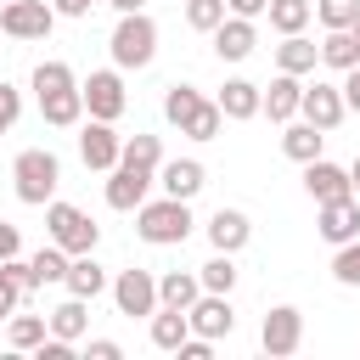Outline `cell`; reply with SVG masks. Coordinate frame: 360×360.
Returning a JSON list of instances; mask_svg holds the SVG:
<instances>
[{"label":"cell","mask_w":360,"mask_h":360,"mask_svg":"<svg viewBox=\"0 0 360 360\" xmlns=\"http://www.w3.org/2000/svg\"><path fill=\"white\" fill-rule=\"evenodd\" d=\"M135 231H141V242H152V248L186 242V236H191V208H186V197H169V191H163V202H141V208H135Z\"/></svg>","instance_id":"1"},{"label":"cell","mask_w":360,"mask_h":360,"mask_svg":"<svg viewBox=\"0 0 360 360\" xmlns=\"http://www.w3.org/2000/svg\"><path fill=\"white\" fill-rule=\"evenodd\" d=\"M11 180H17V197H22V202L45 208V202H51V191H56V180H62V163H56V152L28 146V152H17Z\"/></svg>","instance_id":"2"},{"label":"cell","mask_w":360,"mask_h":360,"mask_svg":"<svg viewBox=\"0 0 360 360\" xmlns=\"http://www.w3.org/2000/svg\"><path fill=\"white\" fill-rule=\"evenodd\" d=\"M158 56V22L146 11H124L112 28V62L118 68H146Z\"/></svg>","instance_id":"3"},{"label":"cell","mask_w":360,"mask_h":360,"mask_svg":"<svg viewBox=\"0 0 360 360\" xmlns=\"http://www.w3.org/2000/svg\"><path fill=\"white\" fill-rule=\"evenodd\" d=\"M45 225H51V242L68 248V253H96V219L73 202H45Z\"/></svg>","instance_id":"4"},{"label":"cell","mask_w":360,"mask_h":360,"mask_svg":"<svg viewBox=\"0 0 360 360\" xmlns=\"http://www.w3.org/2000/svg\"><path fill=\"white\" fill-rule=\"evenodd\" d=\"M51 22H56V6H45V0H6L0 6V34H11V39H45Z\"/></svg>","instance_id":"5"},{"label":"cell","mask_w":360,"mask_h":360,"mask_svg":"<svg viewBox=\"0 0 360 360\" xmlns=\"http://www.w3.org/2000/svg\"><path fill=\"white\" fill-rule=\"evenodd\" d=\"M112 304H118V315H152L158 309V276L152 270H118Z\"/></svg>","instance_id":"6"},{"label":"cell","mask_w":360,"mask_h":360,"mask_svg":"<svg viewBox=\"0 0 360 360\" xmlns=\"http://www.w3.org/2000/svg\"><path fill=\"white\" fill-rule=\"evenodd\" d=\"M152 180H158V169H141V163H118V169H112V180H107V208H118V214L141 208Z\"/></svg>","instance_id":"7"},{"label":"cell","mask_w":360,"mask_h":360,"mask_svg":"<svg viewBox=\"0 0 360 360\" xmlns=\"http://www.w3.org/2000/svg\"><path fill=\"white\" fill-rule=\"evenodd\" d=\"M259 343H264V354H292L304 343V315L292 304H276L264 315V326H259Z\"/></svg>","instance_id":"8"},{"label":"cell","mask_w":360,"mask_h":360,"mask_svg":"<svg viewBox=\"0 0 360 360\" xmlns=\"http://www.w3.org/2000/svg\"><path fill=\"white\" fill-rule=\"evenodd\" d=\"M79 90H84V107H90V118H107V124H112V118L124 112V101H129V96H124V79H118L112 68L90 73Z\"/></svg>","instance_id":"9"},{"label":"cell","mask_w":360,"mask_h":360,"mask_svg":"<svg viewBox=\"0 0 360 360\" xmlns=\"http://www.w3.org/2000/svg\"><path fill=\"white\" fill-rule=\"evenodd\" d=\"M298 112L315 124V129H338L343 124V112H349V101H343V84H309L304 90V101H298Z\"/></svg>","instance_id":"10"},{"label":"cell","mask_w":360,"mask_h":360,"mask_svg":"<svg viewBox=\"0 0 360 360\" xmlns=\"http://www.w3.org/2000/svg\"><path fill=\"white\" fill-rule=\"evenodd\" d=\"M118 152H124V141L112 135V124H107V118H90L84 135H79V158H84V169H118Z\"/></svg>","instance_id":"11"},{"label":"cell","mask_w":360,"mask_h":360,"mask_svg":"<svg viewBox=\"0 0 360 360\" xmlns=\"http://www.w3.org/2000/svg\"><path fill=\"white\" fill-rule=\"evenodd\" d=\"M186 315H191V332H197V338H231V326H236L231 292H202Z\"/></svg>","instance_id":"12"},{"label":"cell","mask_w":360,"mask_h":360,"mask_svg":"<svg viewBox=\"0 0 360 360\" xmlns=\"http://www.w3.org/2000/svg\"><path fill=\"white\" fill-rule=\"evenodd\" d=\"M315 231L332 242V248H343V242H354L360 236V202L354 197H338V202H321V219H315Z\"/></svg>","instance_id":"13"},{"label":"cell","mask_w":360,"mask_h":360,"mask_svg":"<svg viewBox=\"0 0 360 360\" xmlns=\"http://www.w3.org/2000/svg\"><path fill=\"white\" fill-rule=\"evenodd\" d=\"M304 191H309L315 202H338V197H349V191H354V180H349V169H338V163L315 158V163H304Z\"/></svg>","instance_id":"14"},{"label":"cell","mask_w":360,"mask_h":360,"mask_svg":"<svg viewBox=\"0 0 360 360\" xmlns=\"http://www.w3.org/2000/svg\"><path fill=\"white\" fill-rule=\"evenodd\" d=\"M253 45H259L253 17H225V22L214 28V56H219V62H242V56H253Z\"/></svg>","instance_id":"15"},{"label":"cell","mask_w":360,"mask_h":360,"mask_svg":"<svg viewBox=\"0 0 360 360\" xmlns=\"http://www.w3.org/2000/svg\"><path fill=\"white\" fill-rule=\"evenodd\" d=\"M158 180H163V191L169 197H197L202 186H208V174H202V163L197 158H174V163H158Z\"/></svg>","instance_id":"16"},{"label":"cell","mask_w":360,"mask_h":360,"mask_svg":"<svg viewBox=\"0 0 360 360\" xmlns=\"http://www.w3.org/2000/svg\"><path fill=\"white\" fill-rule=\"evenodd\" d=\"M248 236H253V225H248L242 208H219V214L208 219V242H214V253H236V248H248Z\"/></svg>","instance_id":"17"},{"label":"cell","mask_w":360,"mask_h":360,"mask_svg":"<svg viewBox=\"0 0 360 360\" xmlns=\"http://www.w3.org/2000/svg\"><path fill=\"white\" fill-rule=\"evenodd\" d=\"M219 112H225V118H259V112H264V90H259L253 79H225Z\"/></svg>","instance_id":"18"},{"label":"cell","mask_w":360,"mask_h":360,"mask_svg":"<svg viewBox=\"0 0 360 360\" xmlns=\"http://www.w3.org/2000/svg\"><path fill=\"white\" fill-rule=\"evenodd\" d=\"M197 298H202V276H191V270L158 276V304H163V309H191Z\"/></svg>","instance_id":"19"},{"label":"cell","mask_w":360,"mask_h":360,"mask_svg":"<svg viewBox=\"0 0 360 360\" xmlns=\"http://www.w3.org/2000/svg\"><path fill=\"white\" fill-rule=\"evenodd\" d=\"M28 287H34V264L28 259H0V321L22 304Z\"/></svg>","instance_id":"20"},{"label":"cell","mask_w":360,"mask_h":360,"mask_svg":"<svg viewBox=\"0 0 360 360\" xmlns=\"http://www.w3.org/2000/svg\"><path fill=\"white\" fill-rule=\"evenodd\" d=\"M298 101H304L298 73H276V79H270V90H264V112H270L276 124H287V118L298 112Z\"/></svg>","instance_id":"21"},{"label":"cell","mask_w":360,"mask_h":360,"mask_svg":"<svg viewBox=\"0 0 360 360\" xmlns=\"http://www.w3.org/2000/svg\"><path fill=\"white\" fill-rule=\"evenodd\" d=\"M321 62L338 68V73L360 68V34H354V28H326V39H321Z\"/></svg>","instance_id":"22"},{"label":"cell","mask_w":360,"mask_h":360,"mask_svg":"<svg viewBox=\"0 0 360 360\" xmlns=\"http://www.w3.org/2000/svg\"><path fill=\"white\" fill-rule=\"evenodd\" d=\"M39 112H45V124H56V129H73V124L84 118V90L73 84V90H56V96H39Z\"/></svg>","instance_id":"23"},{"label":"cell","mask_w":360,"mask_h":360,"mask_svg":"<svg viewBox=\"0 0 360 360\" xmlns=\"http://www.w3.org/2000/svg\"><path fill=\"white\" fill-rule=\"evenodd\" d=\"M186 338H191V315H186V309H163V304H158V309H152V343L174 354Z\"/></svg>","instance_id":"24"},{"label":"cell","mask_w":360,"mask_h":360,"mask_svg":"<svg viewBox=\"0 0 360 360\" xmlns=\"http://www.w3.org/2000/svg\"><path fill=\"white\" fill-rule=\"evenodd\" d=\"M276 62H281V73H315V62H321V45H309L304 34H281V45H276Z\"/></svg>","instance_id":"25"},{"label":"cell","mask_w":360,"mask_h":360,"mask_svg":"<svg viewBox=\"0 0 360 360\" xmlns=\"http://www.w3.org/2000/svg\"><path fill=\"white\" fill-rule=\"evenodd\" d=\"M321 141H326V129H315V124L304 118V124H287L281 152H287L292 163H315V158H321Z\"/></svg>","instance_id":"26"},{"label":"cell","mask_w":360,"mask_h":360,"mask_svg":"<svg viewBox=\"0 0 360 360\" xmlns=\"http://www.w3.org/2000/svg\"><path fill=\"white\" fill-rule=\"evenodd\" d=\"M107 287V270L90 259V253H73V264H68V292L73 298H96Z\"/></svg>","instance_id":"27"},{"label":"cell","mask_w":360,"mask_h":360,"mask_svg":"<svg viewBox=\"0 0 360 360\" xmlns=\"http://www.w3.org/2000/svg\"><path fill=\"white\" fill-rule=\"evenodd\" d=\"M84 304H90V298H73V292H68V304H56V309H51V332H56V338H68V343H73V338H84V326H90V309H84Z\"/></svg>","instance_id":"28"},{"label":"cell","mask_w":360,"mask_h":360,"mask_svg":"<svg viewBox=\"0 0 360 360\" xmlns=\"http://www.w3.org/2000/svg\"><path fill=\"white\" fill-rule=\"evenodd\" d=\"M28 264H34V287H45V281H68V264H73V259H68V248L51 242V248H39Z\"/></svg>","instance_id":"29"},{"label":"cell","mask_w":360,"mask_h":360,"mask_svg":"<svg viewBox=\"0 0 360 360\" xmlns=\"http://www.w3.org/2000/svg\"><path fill=\"white\" fill-rule=\"evenodd\" d=\"M11 349H39L51 338V315H11Z\"/></svg>","instance_id":"30"},{"label":"cell","mask_w":360,"mask_h":360,"mask_svg":"<svg viewBox=\"0 0 360 360\" xmlns=\"http://www.w3.org/2000/svg\"><path fill=\"white\" fill-rule=\"evenodd\" d=\"M309 22V0H270V28L276 34H304Z\"/></svg>","instance_id":"31"},{"label":"cell","mask_w":360,"mask_h":360,"mask_svg":"<svg viewBox=\"0 0 360 360\" xmlns=\"http://www.w3.org/2000/svg\"><path fill=\"white\" fill-rule=\"evenodd\" d=\"M197 101H202V96H197V90H191V84H169V96H163V118H169V124H180V129H186V118H191V112H197Z\"/></svg>","instance_id":"32"},{"label":"cell","mask_w":360,"mask_h":360,"mask_svg":"<svg viewBox=\"0 0 360 360\" xmlns=\"http://www.w3.org/2000/svg\"><path fill=\"white\" fill-rule=\"evenodd\" d=\"M219 124H225L219 101H197V112L186 118V135H191V141H214V135H219Z\"/></svg>","instance_id":"33"},{"label":"cell","mask_w":360,"mask_h":360,"mask_svg":"<svg viewBox=\"0 0 360 360\" xmlns=\"http://www.w3.org/2000/svg\"><path fill=\"white\" fill-rule=\"evenodd\" d=\"M118 163H141V169H158V163H163V141H158V135H135V141H124Z\"/></svg>","instance_id":"34"},{"label":"cell","mask_w":360,"mask_h":360,"mask_svg":"<svg viewBox=\"0 0 360 360\" xmlns=\"http://www.w3.org/2000/svg\"><path fill=\"white\" fill-rule=\"evenodd\" d=\"M197 276H202V292H231V287H236V264H231V253H214Z\"/></svg>","instance_id":"35"},{"label":"cell","mask_w":360,"mask_h":360,"mask_svg":"<svg viewBox=\"0 0 360 360\" xmlns=\"http://www.w3.org/2000/svg\"><path fill=\"white\" fill-rule=\"evenodd\" d=\"M34 90H39V96L73 90V68H68V62H39V68H34Z\"/></svg>","instance_id":"36"},{"label":"cell","mask_w":360,"mask_h":360,"mask_svg":"<svg viewBox=\"0 0 360 360\" xmlns=\"http://www.w3.org/2000/svg\"><path fill=\"white\" fill-rule=\"evenodd\" d=\"M186 22L202 28V34H214L225 22V0H186Z\"/></svg>","instance_id":"37"},{"label":"cell","mask_w":360,"mask_h":360,"mask_svg":"<svg viewBox=\"0 0 360 360\" xmlns=\"http://www.w3.org/2000/svg\"><path fill=\"white\" fill-rule=\"evenodd\" d=\"M332 276H338L343 287H360V236L338 248V259H332Z\"/></svg>","instance_id":"38"},{"label":"cell","mask_w":360,"mask_h":360,"mask_svg":"<svg viewBox=\"0 0 360 360\" xmlns=\"http://www.w3.org/2000/svg\"><path fill=\"white\" fill-rule=\"evenodd\" d=\"M315 11H321V22H326V28H349V22H354V11H360V0H321Z\"/></svg>","instance_id":"39"},{"label":"cell","mask_w":360,"mask_h":360,"mask_svg":"<svg viewBox=\"0 0 360 360\" xmlns=\"http://www.w3.org/2000/svg\"><path fill=\"white\" fill-rule=\"evenodd\" d=\"M17 112H22V96H17V90H11L6 79H0V135H6L11 124H17Z\"/></svg>","instance_id":"40"},{"label":"cell","mask_w":360,"mask_h":360,"mask_svg":"<svg viewBox=\"0 0 360 360\" xmlns=\"http://www.w3.org/2000/svg\"><path fill=\"white\" fill-rule=\"evenodd\" d=\"M225 11L231 17H259V11H270V0H225Z\"/></svg>","instance_id":"41"},{"label":"cell","mask_w":360,"mask_h":360,"mask_svg":"<svg viewBox=\"0 0 360 360\" xmlns=\"http://www.w3.org/2000/svg\"><path fill=\"white\" fill-rule=\"evenodd\" d=\"M17 248H22L17 225H6V219H0V259H17Z\"/></svg>","instance_id":"42"},{"label":"cell","mask_w":360,"mask_h":360,"mask_svg":"<svg viewBox=\"0 0 360 360\" xmlns=\"http://www.w3.org/2000/svg\"><path fill=\"white\" fill-rule=\"evenodd\" d=\"M343 101L360 112V68H349V79H343Z\"/></svg>","instance_id":"43"},{"label":"cell","mask_w":360,"mask_h":360,"mask_svg":"<svg viewBox=\"0 0 360 360\" xmlns=\"http://www.w3.org/2000/svg\"><path fill=\"white\" fill-rule=\"evenodd\" d=\"M96 0H56V17H90Z\"/></svg>","instance_id":"44"},{"label":"cell","mask_w":360,"mask_h":360,"mask_svg":"<svg viewBox=\"0 0 360 360\" xmlns=\"http://www.w3.org/2000/svg\"><path fill=\"white\" fill-rule=\"evenodd\" d=\"M90 360H118V343H112V338H96V343H90Z\"/></svg>","instance_id":"45"},{"label":"cell","mask_w":360,"mask_h":360,"mask_svg":"<svg viewBox=\"0 0 360 360\" xmlns=\"http://www.w3.org/2000/svg\"><path fill=\"white\" fill-rule=\"evenodd\" d=\"M107 6H112V11H118V17H124V11H141V6H146V0H107Z\"/></svg>","instance_id":"46"},{"label":"cell","mask_w":360,"mask_h":360,"mask_svg":"<svg viewBox=\"0 0 360 360\" xmlns=\"http://www.w3.org/2000/svg\"><path fill=\"white\" fill-rule=\"evenodd\" d=\"M349 180H354V186H360V158H354V163H349Z\"/></svg>","instance_id":"47"},{"label":"cell","mask_w":360,"mask_h":360,"mask_svg":"<svg viewBox=\"0 0 360 360\" xmlns=\"http://www.w3.org/2000/svg\"><path fill=\"white\" fill-rule=\"evenodd\" d=\"M349 28H354V34H360V11H354V22H349Z\"/></svg>","instance_id":"48"}]
</instances>
